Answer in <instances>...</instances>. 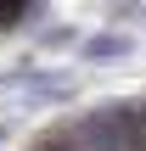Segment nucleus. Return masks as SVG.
Listing matches in <instances>:
<instances>
[{"mask_svg":"<svg viewBox=\"0 0 146 151\" xmlns=\"http://www.w3.org/2000/svg\"><path fill=\"white\" fill-rule=\"evenodd\" d=\"M124 50H129V39H124V34H96L84 56H90V62H113V56H124Z\"/></svg>","mask_w":146,"mask_h":151,"instance_id":"1","label":"nucleus"},{"mask_svg":"<svg viewBox=\"0 0 146 151\" xmlns=\"http://www.w3.org/2000/svg\"><path fill=\"white\" fill-rule=\"evenodd\" d=\"M39 151H51V146H39Z\"/></svg>","mask_w":146,"mask_h":151,"instance_id":"2","label":"nucleus"}]
</instances>
